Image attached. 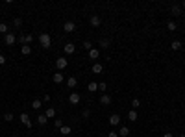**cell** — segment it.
Instances as JSON below:
<instances>
[{"mask_svg":"<svg viewBox=\"0 0 185 137\" xmlns=\"http://www.w3.org/2000/svg\"><path fill=\"white\" fill-rule=\"evenodd\" d=\"M59 131H61L63 135H69V134H71L72 130H71V126H61V128H59Z\"/></svg>","mask_w":185,"mask_h":137,"instance_id":"cell-24","label":"cell"},{"mask_svg":"<svg viewBox=\"0 0 185 137\" xmlns=\"http://www.w3.org/2000/svg\"><path fill=\"white\" fill-rule=\"evenodd\" d=\"M170 13H172V15H179V13H182V6H178V4H174V6L170 8Z\"/></svg>","mask_w":185,"mask_h":137,"instance_id":"cell-19","label":"cell"},{"mask_svg":"<svg viewBox=\"0 0 185 137\" xmlns=\"http://www.w3.org/2000/svg\"><path fill=\"white\" fill-rule=\"evenodd\" d=\"M87 91H89V93H94V91H98V83H96V82H91V83L87 85Z\"/></svg>","mask_w":185,"mask_h":137,"instance_id":"cell-17","label":"cell"},{"mask_svg":"<svg viewBox=\"0 0 185 137\" xmlns=\"http://www.w3.org/2000/svg\"><path fill=\"white\" fill-rule=\"evenodd\" d=\"M178 137H185V134H182V135H178Z\"/></svg>","mask_w":185,"mask_h":137,"instance_id":"cell-42","label":"cell"},{"mask_svg":"<svg viewBox=\"0 0 185 137\" xmlns=\"http://www.w3.org/2000/svg\"><path fill=\"white\" fill-rule=\"evenodd\" d=\"M0 33H4V35H8V33H9V26H8L6 22L0 24Z\"/></svg>","mask_w":185,"mask_h":137,"instance_id":"cell-20","label":"cell"},{"mask_svg":"<svg viewBox=\"0 0 185 137\" xmlns=\"http://www.w3.org/2000/svg\"><path fill=\"white\" fill-rule=\"evenodd\" d=\"M67 85H69V87H71V89H74V87H76V85H78V80L74 78V76H71V78L67 80Z\"/></svg>","mask_w":185,"mask_h":137,"instance_id":"cell-13","label":"cell"},{"mask_svg":"<svg viewBox=\"0 0 185 137\" xmlns=\"http://www.w3.org/2000/svg\"><path fill=\"white\" fill-rule=\"evenodd\" d=\"M98 56H100L98 48H91V50H89V58H91V59H98Z\"/></svg>","mask_w":185,"mask_h":137,"instance_id":"cell-12","label":"cell"},{"mask_svg":"<svg viewBox=\"0 0 185 137\" xmlns=\"http://www.w3.org/2000/svg\"><path fill=\"white\" fill-rule=\"evenodd\" d=\"M4 43H6L8 47H13V45L17 43V35H15V33H8V35H4Z\"/></svg>","mask_w":185,"mask_h":137,"instance_id":"cell-2","label":"cell"},{"mask_svg":"<svg viewBox=\"0 0 185 137\" xmlns=\"http://www.w3.org/2000/svg\"><path fill=\"white\" fill-rule=\"evenodd\" d=\"M100 24H102V19H100V15H93V17H91V26H93V28H98Z\"/></svg>","mask_w":185,"mask_h":137,"instance_id":"cell-7","label":"cell"},{"mask_svg":"<svg viewBox=\"0 0 185 137\" xmlns=\"http://www.w3.org/2000/svg\"><path fill=\"white\" fill-rule=\"evenodd\" d=\"M82 117H83V119H89V117H91V111H89V109H83V111H82Z\"/></svg>","mask_w":185,"mask_h":137,"instance_id":"cell-33","label":"cell"},{"mask_svg":"<svg viewBox=\"0 0 185 137\" xmlns=\"http://www.w3.org/2000/svg\"><path fill=\"white\" fill-rule=\"evenodd\" d=\"M167 28L170 30V32H174V30H176L178 26H176V22H174V21H168V22H167Z\"/></svg>","mask_w":185,"mask_h":137,"instance_id":"cell-26","label":"cell"},{"mask_svg":"<svg viewBox=\"0 0 185 137\" xmlns=\"http://www.w3.org/2000/svg\"><path fill=\"white\" fill-rule=\"evenodd\" d=\"M100 47H102V48H107V47H109V41H107V39H102V41H100Z\"/></svg>","mask_w":185,"mask_h":137,"instance_id":"cell-32","label":"cell"},{"mask_svg":"<svg viewBox=\"0 0 185 137\" xmlns=\"http://www.w3.org/2000/svg\"><path fill=\"white\" fill-rule=\"evenodd\" d=\"M4 120H6V122H11V120H13V115H11V113H6V115H4Z\"/></svg>","mask_w":185,"mask_h":137,"instance_id":"cell-34","label":"cell"},{"mask_svg":"<svg viewBox=\"0 0 185 137\" xmlns=\"http://www.w3.org/2000/svg\"><path fill=\"white\" fill-rule=\"evenodd\" d=\"M98 91H104V95H106V91H107V85L104 83V82H102V83H98Z\"/></svg>","mask_w":185,"mask_h":137,"instance_id":"cell-31","label":"cell"},{"mask_svg":"<svg viewBox=\"0 0 185 137\" xmlns=\"http://www.w3.org/2000/svg\"><path fill=\"white\" fill-rule=\"evenodd\" d=\"M52 82H54V83H61V82H63V72H61V70L52 76Z\"/></svg>","mask_w":185,"mask_h":137,"instance_id":"cell-10","label":"cell"},{"mask_svg":"<svg viewBox=\"0 0 185 137\" xmlns=\"http://www.w3.org/2000/svg\"><path fill=\"white\" fill-rule=\"evenodd\" d=\"M100 104H102V106H109V104H111V96H109L107 93L102 95V96H100Z\"/></svg>","mask_w":185,"mask_h":137,"instance_id":"cell-9","label":"cell"},{"mask_svg":"<svg viewBox=\"0 0 185 137\" xmlns=\"http://www.w3.org/2000/svg\"><path fill=\"white\" fill-rule=\"evenodd\" d=\"M11 137H21V135H17V134H15V135H11Z\"/></svg>","mask_w":185,"mask_h":137,"instance_id":"cell-41","label":"cell"},{"mask_svg":"<svg viewBox=\"0 0 185 137\" xmlns=\"http://www.w3.org/2000/svg\"><path fill=\"white\" fill-rule=\"evenodd\" d=\"M4 63H6V58H4V56L0 54V65H4Z\"/></svg>","mask_w":185,"mask_h":137,"instance_id":"cell-39","label":"cell"},{"mask_svg":"<svg viewBox=\"0 0 185 137\" xmlns=\"http://www.w3.org/2000/svg\"><path fill=\"white\" fill-rule=\"evenodd\" d=\"M139 106H141V102H139V98H133V100H132V108H133V109H137Z\"/></svg>","mask_w":185,"mask_h":137,"instance_id":"cell-30","label":"cell"},{"mask_svg":"<svg viewBox=\"0 0 185 137\" xmlns=\"http://www.w3.org/2000/svg\"><path fill=\"white\" fill-rule=\"evenodd\" d=\"M128 119L132 120V122H137V111H135V109H132V111L128 113Z\"/></svg>","mask_w":185,"mask_h":137,"instance_id":"cell-18","label":"cell"},{"mask_svg":"<svg viewBox=\"0 0 185 137\" xmlns=\"http://www.w3.org/2000/svg\"><path fill=\"white\" fill-rule=\"evenodd\" d=\"M172 50H182V41H172Z\"/></svg>","mask_w":185,"mask_h":137,"instance_id":"cell-25","label":"cell"},{"mask_svg":"<svg viewBox=\"0 0 185 137\" xmlns=\"http://www.w3.org/2000/svg\"><path fill=\"white\" fill-rule=\"evenodd\" d=\"M118 135H122V137L130 135V128H128V126H121V131H118Z\"/></svg>","mask_w":185,"mask_h":137,"instance_id":"cell-22","label":"cell"},{"mask_svg":"<svg viewBox=\"0 0 185 137\" xmlns=\"http://www.w3.org/2000/svg\"><path fill=\"white\" fill-rule=\"evenodd\" d=\"M54 124H56V128H61V126H63V120H61V119H56V120H54Z\"/></svg>","mask_w":185,"mask_h":137,"instance_id":"cell-35","label":"cell"},{"mask_svg":"<svg viewBox=\"0 0 185 137\" xmlns=\"http://www.w3.org/2000/svg\"><path fill=\"white\" fill-rule=\"evenodd\" d=\"M82 47H83V48H85L87 52H89V50L93 48V43H91V41H83V45H82Z\"/></svg>","mask_w":185,"mask_h":137,"instance_id":"cell-27","label":"cell"},{"mask_svg":"<svg viewBox=\"0 0 185 137\" xmlns=\"http://www.w3.org/2000/svg\"><path fill=\"white\" fill-rule=\"evenodd\" d=\"M63 50H65V54H72L74 50H76V47H74L72 43H67V45L63 47Z\"/></svg>","mask_w":185,"mask_h":137,"instance_id":"cell-11","label":"cell"},{"mask_svg":"<svg viewBox=\"0 0 185 137\" xmlns=\"http://www.w3.org/2000/svg\"><path fill=\"white\" fill-rule=\"evenodd\" d=\"M109 124H111V126H117V124H121V115L113 113L111 117H109Z\"/></svg>","mask_w":185,"mask_h":137,"instance_id":"cell-8","label":"cell"},{"mask_svg":"<svg viewBox=\"0 0 185 137\" xmlns=\"http://www.w3.org/2000/svg\"><path fill=\"white\" fill-rule=\"evenodd\" d=\"M43 102H50V95H48V93L43 96Z\"/></svg>","mask_w":185,"mask_h":137,"instance_id":"cell-37","label":"cell"},{"mask_svg":"<svg viewBox=\"0 0 185 137\" xmlns=\"http://www.w3.org/2000/svg\"><path fill=\"white\" fill-rule=\"evenodd\" d=\"M21 52H22L24 56H28V54H32V47H30V45H22V48H21Z\"/></svg>","mask_w":185,"mask_h":137,"instance_id":"cell-21","label":"cell"},{"mask_svg":"<svg viewBox=\"0 0 185 137\" xmlns=\"http://www.w3.org/2000/svg\"><path fill=\"white\" fill-rule=\"evenodd\" d=\"M74 30H76V24H74L72 21H67L63 24V32H67V33H72Z\"/></svg>","mask_w":185,"mask_h":137,"instance_id":"cell-4","label":"cell"},{"mask_svg":"<svg viewBox=\"0 0 185 137\" xmlns=\"http://www.w3.org/2000/svg\"><path fill=\"white\" fill-rule=\"evenodd\" d=\"M44 115H46V119H54V117H56V109H54V108H48L46 111H44Z\"/></svg>","mask_w":185,"mask_h":137,"instance_id":"cell-15","label":"cell"},{"mask_svg":"<svg viewBox=\"0 0 185 137\" xmlns=\"http://www.w3.org/2000/svg\"><path fill=\"white\" fill-rule=\"evenodd\" d=\"M39 43H41L43 48H50V47H52V39H50V35L46 32H43L41 35H39Z\"/></svg>","mask_w":185,"mask_h":137,"instance_id":"cell-1","label":"cell"},{"mask_svg":"<svg viewBox=\"0 0 185 137\" xmlns=\"http://www.w3.org/2000/svg\"><path fill=\"white\" fill-rule=\"evenodd\" d=\"M67 65H69V61H67L65 58H58V59H56V67H58L59 70H63L65 67H67Z\"/></svg>","mask_w":185,"mask_h":137,"instance_id":"cell-6","label":"cell"},{"mask_svg":"<svg viewBox=\"0 0 185 137\" xmlns=\"http://www.w3.org/2000/svg\"><path fill=\"white\" fill-rule=\"evenodd\" d=\"M41 104H43L41 100H33V102H32V108H33V109H39V108H41Z\"/></svg>","mask_w":185,"mask_h":137,"instance_id":"cell-29","label":"cell"},{"mask_svg":"<svg viewBox=\"0 0 185 137\" xmlns=\"http://www.w3.org/2000/svg\"><path fill=\"white\" fill-rule=\"evenodd\" d=\"M32 41H33V35H26V45L32 43Z\"/></svg>","mask_w":185,"mask_h":137,"instance_id":"cell-36","label":"cell"},{"mask_svg":"<svg viewBox=\"0 0 185 137\" xmlns=\"http://www.w3.org/2000/svg\"><path fill=\"white\" fill-rule=\"evenodd\" d=\"M13 26H15V28H21V26H22V19H21V17H15V19H13Z\"/></svg>","mask_w":185,"mask_h":137,"instance_id":"cell-23","label":"cell"},{"mask_svg":"<svg viewBox=\"0 0 185 137\" xmlns=\"http://www.w3.org/2000/svg\"><path fill=\"white\" fill-rule=\"evenodd\" d=\"M102 70H104V67H102L100 63H93V72H94V74H100Z\"/></svg>","mask_w":185,"mask_h":137,"instance_id":"cell-16","label":"cell"},{"mask_svg":"<svg viewBox=\"0 0 185 137\" xmlns=\"http://www.w3.org/2000/svg\"><path fill=\"white\" fill-rule=\"evenodd\" d=\"M17 41H19V45H26V35H19V37H17Z\"/></svg>","mask_w":185,"mask_h":137,"instance_id":"cell-28","label":"cell"},{"mask_svg":"<svg viewBox=\"0 0 185 137\" xmlns=\"http://www.w3.org/2000/svg\"><path fill=\"white\" fill-rule=\"evenodd\" d=\"M80 100H82V96H80V93H71V96H69V102L71 104H80Z\"/></svg>","mask_w":185,"mask_h":137,"instance_id":"cell-5","label":"cell"},{"mask_svg":"<svg viewBox=\"0 0 185 137\" xmlns=\"http://www.w3.org/2000/svg\"><path fill=\"white\" fill-rule=\"evenodd\" d=\"M19 119H21V122L26 126V128H32V119H30L28 113H21V115H19Z\"/></svg>","mask_w":185,"mask_h":137,"instance_id":"cell-3","label":"cell"},{"mask_svg":"<svg viewBox=\"0 0 185 137\" xmlns=\"http://www.w3.org/2000/svg\"><path fill=\"white\" fill-rule=\"evenodd\" d=\"M46 122H48V119H46V115H44V113L37 117V124H39V126H44Z\"/></svg>","mask_w":185,"mask_h":137,"instance_id":"cell-14","label":"cell"},{"mask_svg":"<svg viewBox=\"0 0 185 137\" xmlns=\"http://www.w3.org/2000/svg\"><path fill=\"white\" fill-rule=\"evenodd\" d=\"M183 8H185V0H183Z\"/></svg>","mask_w":185,"mask_h":137,"instance_id":"cell-43","label":"cell"},{"mask_svg":"<svg viewBox=\"0 0 185 137\" xmlns=\"http://www.w3.org/2000/svg\"><path fill=\"white\" fill-rule=\"evenodd\" d=\"M163 137H174L172 134H168V131H167V134H163Z\"/></svg>","mask_w":185,"mask_h":137,"instance_id":"cell-40","label":"cell"},{"mask_svg":"<svg viewBox=\"0 0 185 137\" xmlns=\"http://www.w3.org/2000/svg\"><path fill=\"white\" fill-rule=\"evenodd\" d=\"M107 137H118V134H117V131H109Z\"/></svg>","mask_w":185,"mask_h":137,"instance_id":"cell-38","label":"cell"}]
</instances>
